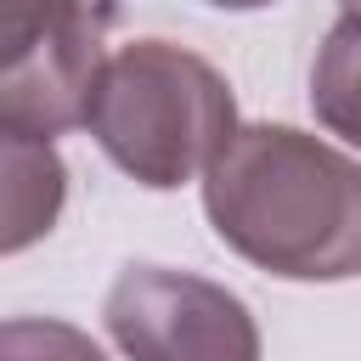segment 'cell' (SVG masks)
Segmentation results:
<instances>
[{
	"mask_svg": "<svg viewBox=\"0 0 361 361\" xmlns=\"http://www.w3.org/2000/svg\"><path fill=\"white\" fill-rule=\"evenodd\" d=\"M0 361H107V350L56 316H6L0 322Z\"/></svg>",
	"mask_w": 361,
	"mask_h": 361,
	"instance_id": "cell-6",
	"label": "cell"
},
{
	"mask_svg": "<svg viewBox=\"0 0 361 361\" xmlns=\"http://www.w3.org/2000/svg\"><path fill=\"white\" fill-rule=\"evenodd\" d=\"M102 322L124 361H259L254 310L197 271L124 265L102 299Z\"/></svg>",
	"mask_w": 361,
	"mask_h": 361,
	"instance_id": "cell-4",
	"label": "cell"
},
{
	"mask_svg": "<svg viewBox=\"0 0 361 361\" xmlns=\"http://www.w3.org/2000/svg\"><path fill=\"white\" fill-rule=\"evenodd\" d=\"M68 203V164L51 135L0 124V259L45 243Z\"/></svg>",
	"mask_w": 361,
	"mask_h": 361,
	"instance_id": "cell-5",
	"label": "cell"
},
{
	"mask_svg": "<svg viewBox=\"0 0 361 361\" xmlns=\"http://www.w3.org/2000/svg\"><path fill=\"white\" fill-rule=\"evenodd\" d=\"M214 237L288 282H350L361 271V169L344 147L293 124H237L203 164Z\"/></svg>",
	"mask_w": 361,
	"mask_h": 361,
	"instance_id": "cell-1",
	"label": "cell"
},
{
	"mask_svg": "<svg viewBox=\"0 0 361 361\" xmlns=\"http://www.w3.org/2000/svg\"><path fill=\"white\" fill-rule=\"evenodd\" d=\"M79 124L135 186L175 192L237 130V96L209 56L175 39H130L102 56Z\"/></svg>",
	"mask_w": 361,
	"mask_h": 361,
	"instance_id": "cell-2",
	"label": "cell"
},
{
	"mask_svg": "<svg viewBox=\"0 0 361 361\" xmlns=\"http://www.w3.org/2000/svg\"><path fill=\"white\" fill-rule=\"evenodd\" d=\"M209 6H220V11H259V6H271V0H209Z\"/></svg>",
	"mask_w": 361,
	"mask_h": 361,
	"instance_id": "cell-7",
	"label": "cell"
},
{
	"mask_svg": "<svg viewBox=\"0 0 361 361\" xmlns=\"http://www.w3.org/2000/svg\"><path fill=\"white\" fill-rule=\"evenodd\" d=\"M107 23L102 0H0V124L73 130L107 56Z\"/></svg>",
	"mask_w": 361,
	"mask_h": 361,
	"instance_id": "cell-3",
	"label": "cell"
}]
</instances>
